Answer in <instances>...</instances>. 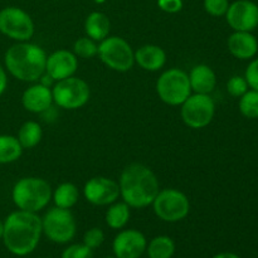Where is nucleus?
<instances>
[{
	"mask_svg": "<svg viewBox=\"0 0 258 258\" xmlns=\"http://www.w3.org/2000/svg\"><path fill=\"white\" fill-rule=\"evenodd\" d=\"M42 234V218L37 213L18 209L4 221L2 239L10 253L27 256L37 248Z\"/></svg>",
	"mask_w": 258,
	"mask_h": 258,
	"instance_id": "f257e3e1",
	"label": "nucleus"
},
{
	"mask_svg": "<svg viewBox=\"0 0 258 258\" xmlns=\"http://www.w3.org/2000/svg\"><path fill=\"white\" fill-rule=\"evenodd\" d=\"M120 197L130 208H146L158 196L159 180L149 166L133 163L122 170L118 180Z\"/></svg>",
	"mask_w": 258,
	"mask_h": 258,
	"instance_id": "f03ea898",
	"label": "nucleus"
},
{
	"mask_svg": "<svg viewBox=\"0 0 258 258\" xmlns=\"http://www.w3.org/2000/svg\"><path fill=\"white\" fill-rule=\"evenodd\" d=\"M47 53L40 45L29 42H18L5 53L8 72L23 82H37L45 73Z\"/></svg>",
	"mask_w": 258,
	"mask_h": 258,
	"instance_id": "7ed1b4c3",
	"label": "nucleus"
},
{
	"mask_svg": "<svg viewBox=\"0 0 258 258\" xmlns=\"http://www.w3.org/2000/svg\"><path fill=\"white\" fill-rule=\"evenodd\" d=\"M12 199L20 211L38 213L52 199V188L45 179L27 176L18 180L13 186Z\"/></svg>",
	"mask_w": 258,
	"mask_h": 258,
	"instance_id": "20e7f679",
	"label": "nucleus"
},
{
	"mask_svg": "<svg viewBox=\"0 0 258 258\" xmlns=\"http://www.w3.org/2000/svg\"><path fill=\"white\" fill-rule=\"evenodd\" d=\"M42 231L49 241L64 244L75 238L77 222L70 209L53 207L43 216Z\"/></svg>",
	"mask_w": 258,
	"mask_h": 258,
	"instance_id": "39448f33",
	"label": "nucleus"
},
{
	"mask_svg": "<svg viewBox=\"0 0 258 258\" xmlns=\"http://www.w3.org/2000/svg\"><path fill=\"white\" fill-rule=\"evenodd\" d=\"M98 57L105 66L116 72H127L135 64V52L127 40L112 35L101 40L98 44Z\"/></svg>",
	"mask_w": 258,
	"mask_h": 258,
	"instance_id": "423d86ee",
	"label": "nucleus"
},
{
	"mask_svg": "<svg viewBox=\"0 0 258 258\" xmlns=\"http://www.w3.org/2000/svg\"><path fill=\"white\" fill-rule=\"evenodd\" d=\"M156 92L166 105L180 106L191 95L189 75L179 68L166 70L156 82Z\"/></svg>",
	"mask_w": 258,
	"mask_h": 258,
	"instance_id": "0eeeda50",
	"label": "nucleus"
},
{
	"mask_svg": "<svg viewBox=\"0 0 258 258\" xmlns=\"http://www.w3.org/2000/svg\"><path fill=\"white\" fill-rule=\"evenodd\" d=\"M53 102L64 110H77L90 101L91 88L82 78L72 77L57 81L52 88Z\"/></svg>",
	"mask_w": 258,
	"mask_h": 258,
	"instance_id": "6e6552de",
	"label": "nucleus"
},
{
	"mask_svg": "<svg viewBox=\"0 0 258 258\" xmlns=\"http://www.w3.org/2000/svg\"><path fill=\"white\" fill-rule=\"evenodd\" d=\"M151 206L156 217L168 223L183 221L190 212V202L188 197L183 191L174 188L159 190Z\"/></svg>",
	"mask_w": 258,
	"mask_h": 258,
	"instance_id": "1a4fd4ad",
	"label": "nucleus"
},
{
	"mask_svg": "<svg viewBox=\"0 0 258 258\" xmlns=\"http://www.w3.org/2000/svg\"><path fill=\"white\" fill-rule=\"evenodd\" d=\"M180 106L181 118L190 128H204L216 115V103L209 95L191 93Z\"/></svg>",
	"mask_w": 258,
	"mask_h": 258,
	"instance_id": "9d476101",
	"label": "nucleus"
},
{
	"mask_svg": "<svg viewBox=\"0 0 258 258\" xmlns=\"http://www.w3.org/2000/svg\"><path fill=\"white\" fill-rule=\"evenodd\" d=\"M0 32L17 42H29L34 35V22L25 10L7 7L0 10Z\"/></svg>",
	"mask_w": 258,
	"mask_h": 258,
	"instance_id": "9b49d317",
	"label": "nucleus"
},
{
	"mask_svg": "<svg viewBox=\"0 0 258 258\" xmlns=\"http://www.w3.org/2000/svg\"><path fill=\"white\" fill-rule=\"evenodd\" d=\"M83 196L93 206H110L120 197V185L116 180L106 176H93L86 181Z\"/></svg>",
	"mask_w": 258,
	"mask_h": 258,
	"instance_id": "f8f14e48",
	"label": "nucleus"
},
{
	"mask_svg": "<svg viewBox=\"0 0 258 258\" xmlns=\"http://www.w3.org/2000/svg\"><path fill=\"white\" fill-rule=\"evenodd\" d=\"M226 18L234 32H252L258 27V5L251 0H237L229 4Z\"/></svg>",
	"mask_w": 258,
	"mask_h": 258,
	"instance_id": "ddd939ff",
	"label": "nucleus"
},
{
	"mask_svg": "<svg viewBox=\"0 0 258 258\" xmlns=\"http://www.w3.org/2000/svg\"><path fill=\"white\" fill-rule=\"evenodd\" d=\"M148 241L138 229H123L118 232L112 242V251L116 258H140L146 251Z\"/></svg>",
	"mask_w": 258,
	"mask_h": 258,
	"instance_id": "4468645a",
	"label": "nucleus"
},
{
	"mask_svg": "<svg viewBox=\"0 0 258 258\" xmlns=\"http://www.w3.org/2000/svg\"><path fill=\"white\" fill-rule=\"evenodd\" d=\"M78 58L71 50L58 49L50 53L45 63V73L57 81L72 77L77 72Z\"/></svg>",
	"mask_w": 258,
	"mask_h": 258,
	"instance_id": "2eb2a0df",
	"label": "nucleus"
},
{
	"mask_svg": "<svg viewBox=\"0 0 258 258\" xmlns=\"http://www.w3.org/2000/svg\"><path fill=\"white\" fill-rule=\"evenodd\" d=\"M53 103L52 90L42 83H35L28 87L22 95V105L32 113H44Z\"/></svg>",
	"mask_w": 258,
	"mask_h": 258,
	"instance_id": "dca6fc26",
	"label": "nucleus"
},
{
	"mask_svg": "<svg viewBox=\"0 0 258 258\" xmlns=\"http://www.w3.org/2000/svg\"><path fill=\"white\" fill-rule=\"evenodd\" d=\"M228 49L238 59H249L258 52V42L251 32H234L228 38Z\"/></svg>",
	"mask_w": 258,
	"mask_h": 258,
	"instance_id": "f3484780",
	"label": "nucleus"
},
{
	"mask_svg": "<svg viewBox=\"0 0 258 258\" xmlns=\"http://www.w3.org/2000/svg\"><path fill=\"white\" fill-rule=\"evenodd\" d=\"M135 63H138L143 70L156 72L165 66L166 53L160 45H141L135 52Z\"/></svg>",
	"mask_w": 258,
	"mask_h": 258,
	"instance_id": "a211bd4d",
	"label": "nucleus"
},
{
	"mask_svg": "<svg viewBox=\"0 0 258 258\" xmlns=\"http://www.w3.org/2000/svg\"><path fill=\"white\" fill-rule=\"evenodd\" d=\"M191 92L211 95L217 86V75L208 64H197L189 73Z\"/></svg>",
	"mask_w": 258,
	"mask_h": 258,
	"instance_id": "6ab92c4d",
	"label": "nucleus"
},
{
	"mask_svg": "<svg viewBox=\"0 0 258 258\" xmlns=\"http://www.w3.org/2000/svg\"><path fill=\"white\" fill-rule=\"evenodd\" d=\"M111 30V22L108 17L103 13L92 12L85 22V32L88 38L101 42L108 37Z\"/></svg>",
	"mask_w": 258,
	"mask_h": 258,
	"instance_id": "aec40b11",
	"label": "nucleus"
},
{
	"mask_svg": "<svg viewBox=\"0 0 258 258\" xmlns=\"http://www.w3.org/2000/svg\"><path fill=\"white\" fill-rule=\"evenodd\" d=\"M52 199L58 208L71 209L77 204L80 199V191L73 183H62L52 191Z\"/></svg>",
	"mask_w": 258,
	"mask_h": 258,
	"instance_id": "412c9836",
	"label": "nucleus"
},
{
	"mask_svg": "<svg viewBox=\"0 0 258 258\" xmlns=\"http://www.w3.org/2000/svg\"><path fill=\"white\" fill-rule=\"evenodd\" d=\"M42 136V126L37 121H27L20 126L17 139L23 149H33L40 143Z\"/></svg>",
	"mask_w": 258,
	"mask_h": 258,
	"instance_id": "4be33fe9",
	"label": "nucleus"
},
{
	"mask_svg": "<svg viewBox=\"0 0 258 258\" xmlns=\"http://www.w3.org/2000/svg\"><path fill=\"white\" fill-rule=\"evenodd\" d=\"M130 219V207L125 202L110 204L106 212V223L112 229H122Z\"/></svg>",
	"mask_w": 258,
	"mask_h": 258,
	"instance_id": "5701e85b",
	"label": "nucleus"
},
{
	"mask_svg": "<svg viewBox=\"0 0 258 258\" xmlns=\"http://www.w3.org/2000/svg\"><path fill=\"white\" fill-rule=\"evenodd\" d=\"M23 150L15 136L0 135V164L14 163L22 156Z\"/></svg>",
	"mask_w": 258,
	"mask_h": 258,
	"instance_id": "b1692460",
	"label": "nucleus"
},
{
	"mask_svg": "<svg viewBox=\"0 0 258 258\" xmlns=\"http://www.w3.org/2000/svg\"><path fill=\"white\" fill-rule=\"evenodd\" d=\"M149 258H171L175 253V243L168 236H158L146 247Z\"/></svg>",
	"mask_w": 258,
	"mask_h": 258,
	"instance_id": "393cba45",
	"label": "nucleus"
},
{
	"mask_svg": "<svg viewBox=\"0 0 258 258\" xmlns=\"http://www.w3.org/2000/svg\"><path fill=\"white\" fill-rule=\"evenodd\" d=\"M239 111L247 118H258V91H247L239 97Z\"/></svg>",
	"mask_w": 258,
	"mask_h": 258,
	"instance_id": "a878e982",
	"label": "nucleus"
},
{
	"mask_svg": "<svg viewBox=\"0 0 258 258\" xmlns=\"http://www.w3.org/2000/svg\"><path fill=\"white\" fill-rule=\"evenodd\" d=\"M73 53L76 57L85 58V59H90L97 55L98 53V44L96 40L91 39L88 37L78 38L73 44Z\"/></svg>",
	"mask_w": 258,
	"mask_h": 258,
	"instance_id": "bb28decb",
	"label": "nucleus"
},
{
	"mask_svg": "<svg viewBox=\"0 0 258 258\" xmlns=\"http://www.w3.org/2000/svg\"><path fill=\"white\" fill-rule=\"evenodd\" d=\"M60 258H93V249L83 243L71 244L62 252Z\"/></svg>",
	"mask_w": 258,
	"mask_h": 258,
	"instance_id": "cd10ccee",
	"label": "nucleus"
},
{
	"mask_svg": "<svg viewBox=\"0 0 258 258\" xmlns=\"http://www.w3.org/2000/svg\"><path fill=\"white\" fill-rule=\"evenodd\" d=\"M227 91L233 97H241L248 91V83H247L246 78L242 76H233L227 82Z\"/></svg>",
	"mask_w": 258,
	"mask_h": 258,
	"instance_id": "c85d7f7f",
	"label": "nucleus"
},
{
	"mask_svg": "<svg viewBox=\"0 0 258 258\" xmlns=\"http://www.w3.org/2000/svg\"><path fill=\"white\" fill-rule=\"evenodd\" d=\"M103 242H105V233L102 229L97 228V227L88 229L83 236V244L90 247L91 249L98 248Z\"/></svg>",
	"mask_w": 258,
	"mask_h": 258,
	"instance_id": "c756f323",
	"label": "nucleus"
},
{
	"mask_svg": "<svg viewBox=\"0 0 258 258\" xmlns=\"http://www.w3.org/2000/svg\"><path fill=\"white\" fill-rule=\"evenodd\" d=\"M204 9L213 17H223L229 8L228 0H204Z\"/></svg>",
	"mask_w": 258,
	"mask_h": 258,
	"instance_id": "7c9ffc66",
	"label": "nucleus"
},
{
	"mask_svg": "<svg viewBox=\"0 0 258 258\" xmlns=\"http://www.w3.org/2000/svg\"><path fill=\"white\" fill-rule=\"evenodd\" d=\"M244 78H246L247 83H248V87H251L252 90L258 91V58L249 63L246 70Z\"/></svg>",
	"mask_w": 258,
	"mask_h": 258,
	"instance_id": "2f4dec72",
	"label": "nucleus"
},
{
	"mask_svg": "<svg viewBox=\"0 0 258 258\" xmlns=\"http://www.w3.org/2000/svg\"><path fill=\"white\" fill-rule=\"evenodd\" d=\"M158 7L163 12L175 14L183 9V0H158Z\"/></svg>",
	"mask_w": 258,
	"mask_h": 258,
	"instance_id": "473e14b6",
	"label": "nucleus"
},
{
	"mask_svg": "<svg viewBox=\"0 0 258 258\" xmlns=\"http://www.w3.org/2000/svg\"><path fill=\"white\" fill-rule=\"evenodd\" d=\"M8 86V77H7V72H5L4 68L0 66V96L4 93V91L7 90Z\"/></svg>",
	"mask_w": 258,
	"mask_h": 258,
	"instance_id": "72a5a7b5",
	"label": "nucleus"
},
{
	"mask_svg": "<svg viewBox=\"0 0 258 258\" xmlns=\"http://www.w3.org/2000/svg\"><path fill=\"white\" fill-rule=\"evenodd\" d=\"M212 258H241V257L236 253H232V252H222V253L216 254V256H213Z\"/></svg>",
	"mask_w": 258,
	"mask_h": 258,
	"instance_id": "f704fd0d",
	"label": "nucleus"
},
{
	"mask_svg": "<svg viewBox=\"0 0 258 258\" xmlns=\"http://www.w3.org/2000/svg\"><path fill=\"white\" fill-rule=\"evenodd\" d=\"M3 233H4V222L0 221V239L3 238Z\"/></svg>",
	"mask_w": 258,
	"mask_h": 258,
	"instance_id": "c9c22d12",
	"label": "nucleus"
},
{
	"mask_svg": "<svg viewBox=\"0 0 258 258\" xmlns=\"http://www.w3.org/2000/svg\"><path fill=\"white\" fill-rule=\"evenodd\" d=\"M93 2H95L96 4H103V3H105L106 0H93Z\"/></svg>",
	"mask_w": 258,
	"mask_h": 258,
	"instance_id": "e433bc0d",
	"label": "nucleus"
},
{
	"mask_svg": "<svg viewBox=\"0 0 258 258\" xmlns=\"http://www.w3.org/2000/svg\"><path fill=\"white\" fill-rule=\"evenodd\" d=\"M105 258H116V257H105Z\"/></svg>",
	"mask_w": 258,
	"mask_h": 258,
	"instance_id": "4c0bfd02",
	"label": "nucleus"
}]
</instances>
